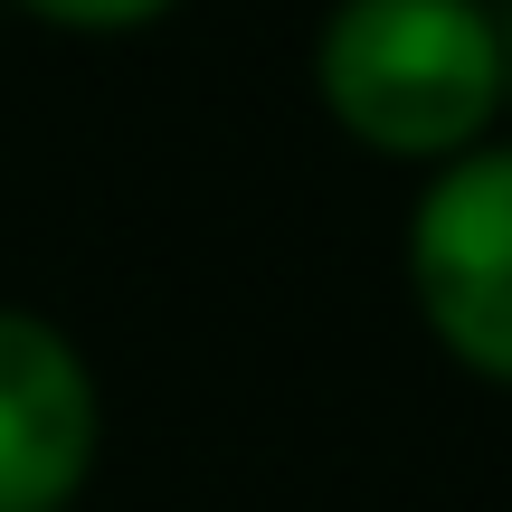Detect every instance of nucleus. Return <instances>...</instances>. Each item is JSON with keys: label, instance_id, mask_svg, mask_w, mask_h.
Masks as SVG:
<instances>
[{"label": "nucleus", "instance_id": "obj_5", "mask_svg": "<svg viewBox=\"0 0 512 512\" xmlns=\"http://www.w3.org/2000/svg\"><path fill=\"white\" fill-rule=\"evenodd\" d=\"M503 114H512V10H503Z\"/></svg>", "mask_w": 512, "mask_h": 512}, {"label": "nucleus", "instance_id": "obj_4", "mask_svg": "<svg viewBox=\"0 0 512 512\" xmlns=\"http://www.w3.org/2000/svg\"><path fill=\"white\" fill-rule=\"evenodd\" d=\"M10 10L48 19V29H76V38H124V29H152V19H171L181 0H10Z\"/></svg>", "mask_w": 512, "mask_h": 512}, {"label": "nucleus", "instance_id": "obj_1", "mask_svg": "<svg viewBox=\"0 0 512 512\" xmlns=\"http://www.w3.org/2000/svg\"><path fill=\"white\" fill-rule=\"evenodd\" d=\"M323 114L380 162H456L503 114V10L484 0H332L313 38Z\"/></svg>", "mask_w": 512, "mask_h": 512}, {"label": "nucleus", "instance_id": "obj_2", "mask_svg": "<svg viewBox=\"0 0 512 512\" xmlns=\"http://www.w3.org/2000/svg\"><path fill=\"white\" fill-rule=\"evenodd\" d=\"M408 304L456 370L512 389V143L427 171L408 209Z\"/></svg>", "mask_w": 512, "mask_h": 512}, {"label": "nucleus", "instance_id": "obj_3", "mask_svg": "<svg viewBox=\"0 0 512 512\" xmlns=\"http://www.w3.org/2000/svg\"><path fill=\"white\" fill-rule=\"evenodd\" d=\"M105 446L95 370L48 313L0 304V512H76Z\"/></svg>", "mask_w": 512, "mask_h": 512}]
</instances>
